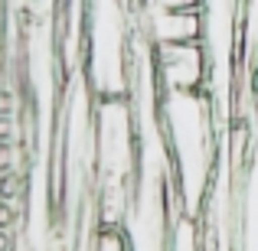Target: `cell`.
<instances>
[{
    "mask_svg": "<svg viewBox=\"0 0 258 251\" xmlns=\"http://www.w3.org/2000/svg\"><path fill=\"white\" fill-rule=\"evenodd\" d=\"M17 137V121L13 114H0V144H13Z\"/></svg>",
    "mask_w": 258,
    "mask_h": 251,
    "instance_id": "5b68a950",
    "label": "cell"
},
{
    "mask_svg": "<svg viewBox=\"0 0 258 251\" xmlns=\"http://www.w3.org/2000/svg\"><path fill=\"white\" fill-rule=\"evenodd\" d=\"M206 0H151L154 10H167V13H203Z\"/></svg>",
    "mask_w": 258,
    "mask_h": 251,
    "instance_id": "277c9868",
    "label": "cell"
},
{
    "mask_svg": "<svg viewBox=\"0 0 258 251\" xmlns=\"http://www.w3.org/2000/svg\"><path fill=\"white\" fill-rule=\"evenodd\" d=\"M154 10V7H151ZM203 13H167L154 10L147 17L144 30L151 46H167V43H203Z\"/></svg>",
    "mask_w": 258,
    "mask_h": 251,
    "instance_id": "7a4b0ae2",
    "label": "cell"
},
{
    "mask_svg": "<svg viewBox=\"0 0 258 251\" xmlns=\"http://www.w3.org/2000/svg\"><path fill=\"white\" fill-rule=\"evenodd\" d=\"M0 251H17V241H13V228H0Z\"/></svg>",
    "mask_w": 258,
    "mask_h": 251,
    "instance_id": "52a82bcc",
    "label": "cell"
},
{
    "mask_svg": "<svg viewBox=\"0 0 258 251\" xmlns=\"http://www.w3.org/2000/svg\"><path fill=\"white\" fill-rule=\"evenodd\" d=\"M92 251H131V235L124 225H98L92 235Z\"/></svg>",
    "mask_w": 258,
    "mask_h": 251,
    "instance_id": "3957f363",
    "label": "cell"
},
{
    "mask_svg": "<svg viewBox=\"0 0 258 251\" xmlns=\"http://www.w3.org/2000/svg\"><path fill=\"white\" fill-rule=\"evenodd\" d=\"M13 215H17V209H13V202L0 196V228H13Z\"/></svg>",
    "mask_w": 258,
    "mask_h": 251,
    "instance_id": "8992f818",
    "label": "cell"
},
{
    "mask_svg": "<svg viewBox=\"0 0 258 251\" xmlns=\"http://www.w3.org/2000/svg\"><path fill=\"white\" fill-rule=\"evenodd\" d=\"M157 85L164 92H200L213 75V59L203 43H167L154 46Z\"/></svg>",
    "mask_w": 258,
    "mask_h": 251,
    "instance_id": "6da1fadb",
    "label": "cell"
},
{
    "mask_svg": "<svg viewBox=\"0 0 258 251\" xmlns=\"http://www.w3.org/2000/svg\"><path fill=\"white\" fill-rule=\"evenodd\" d=\"M0 114H13V95L0 88Z\"/></svg>",
    "mask_w": 258,
    "mask_h": 251,
    "instance_id": "ba28073f",
    "label": "cell"
}]
</instances>
